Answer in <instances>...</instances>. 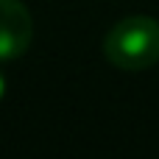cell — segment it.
<instances>
[{
	"label": "cell",
	"instance_id": "cell-1",
	"mask_svg": "<svg viewBox=\"0 0 159 159\" xmlns=\"http://www.w3.org/2000/svg\"><path fill=\"white\" fill-rule=\"evenodd\" d=\"M103 56L117 70H148L159 61V20L134 14L115 22L103 39Z\"/></svg>",
	"mask_w": 159,
	"mask_h": 159
},
{
	"label": "cell",
	"instance_id": "cell-3",
	"mask_svg": "<svg viewBox=\"0 0 159 159\" xmlns=\"http://www.w3.org/2000/svg\"><path fill=\"white\" fill-rule=\"evenodd\" d=\"M6 95V78H3V73H0V98Z\"/></svg>",
	"mask_w": 159,
	"mask_h": 159
},
{
	"label": "cell",
	"instance_id": "cell-2",
	"mask_svg": "<svg viewBox=\"0 0 159 159\" xmlns=\"http://www.w3.org/2000/svg\"><path fill=\"white\" fill-rule=\"evenodd\" d=\"M34 39V20L22 0H0V61L20 59Z\"/></svg>",
	"mask_w": 159,
	"mask_h": 159
}]
</instances>
